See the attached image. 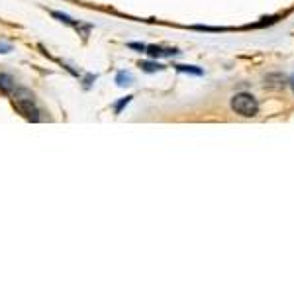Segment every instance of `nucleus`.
I'll use <instances>...</instances> for the list:
<instances>
[{"label": "nucleus", "instance_id": "obj_1", "mask_svg": "<svg viewBox=\"0 0 294 294\" xmlns=\"http://www.w3.org/2000/svg\"><path fill=\"white\" fill-rule=\"evenodd\" d=\"M14 106L20 110V114L24 116V118H28L29 122H39L41 120V112H39V108H37V104H35V100H33V94H29L26 88H22V90H16L14 92Z\"/></svg>", "mask_w": 294, "mask_h": 294}, {"label": "nucleus", "instance_id": "obj_2", "mask_svg": "<svg viewBox=\"0 0 294 294\" xmlns=\"http://www.w3.org/2000/svg\"><path fill=\"white\" fill-rule=\"evenodd\" d=\"M232 110L239 116H245V118H253L257 116L259 112V102L253 94L249 92H239L232 98Z\"/></svg>", "mask_w": 294, "mask_h": 294}, {"label": "nucleus", "instance_id": "obj_3", "mask_svg": "<svg viewBox=\"0 0 294 294\" xmlns=\"http://www.w3.org/2000/svg\"><path fill=\"white\" fill-rule=\"evenodd\" d=\"M146 53L151 57H173V55H180L182 51H178L176 47H159V45H147Z\"/></svg>", "mask_w": 294, "mask_h": 294}, {"label": "nucleus", "instance_id": "obj_4", "mask_svg": "<svg viewBox=\"0 0 294 294\" xmlns=\"http://www.w3.org/2000/svg\"><path fill=\"white\" fill-rule=\"evenodd\" d=\"M0 90L6 92V94H10V92L16 90V83H14V79H12L10 75H6V73H0Z\"/></svg>", "mask_w": 294, "mask_h": 294}, {"label": "nucleus", "instance_id": "obj_5", "mask_svg": "<svg viewBox=\"0 0 294 294\" xmlns=\"http://www.w3.org/2000/svg\"><path fill=\"white\" fill-rule=\"evenodd\" d=\"M132 83H134L132 73H128V71H120V73L116 75V85H118V87H130Z\"/></svg>", "mask_w": 294, "mask_h": 294}, {"label": "nucleus", "instance_id": "obj_6", "mask_svg": "<svg viewBox=\"0 0 294 294\" xmlns=\"http://www.w3.org/2000/svg\"><path fill=\"white\" fill-rule=\"evenodd\" d=\"M140 67H142V71H144V73H157V71H163V69H165L163 65L153 63V61H142V63H140Z\"/></svg>", "mask_w": 294, "mask_h": 294}, {"label": "nucleus", "instance_id": "obj_7", "mask_svg": "<svg viewBox=\"0 0 294 294\" xmlns=\"http://www.w3.org/2000/svg\"><path fill=\"white\" fill-rule=\"evenodd\" d=\"M51 16H53V18H57L59 22L67 24V26H75V28L79 26V24H77V20H73L71 16H67V14H63V12H55V10H53V12H51Z\"/></svg>", "mask_w": 294, "mask_h": 294}, {"label": "nucleus", "instance_id": "obj_8", "mask_svg": "<svg viewBox=\"0 0 294 294\" xmlns=\"http://www.w3.org/2000/svg\"><path fill=\"white\" fill-rule=\"evenodd\" d=\"M175 69H176V71H180V73H190V75H202V69H198V67H194V65H175Z\"/></svg>", "mask_w": 294, "mask_h": 294}, {"label": "nucleus", "instance_id": "obj_9", "mask_svg": "<svg viewBox=\"0 0 294 294\" xmlns=\"http://www.w3.org/2000/svg\"><path fill=\"white\" fill-rule=\"evenodd\" d=\"M132 98L134 96H126V98H122V100H118L116 104H114V114H122V110L132 102Z\"/></svg>", "mask_w": 294, "mask_h": 294}, {"label": "nucleus", "instance_id": "obj_10", "mask_svg": "<svg viewBox=\"0 0 294 294\" xmlns=\"http://www.w3.org/2000/svg\"><path fill=\"white\" fill-rule=\"evenodd\" d=\"M128 47L138 49V51H142V53H146V49H147V45H144V43H136V41H130V43H128Z\"/></svg>", "mask_w": 294, "mask_h": 294}, {"label": "nucleus", "instance_id": "obj_11", "mask_svg": "<svg viewBox=\"0 0 294 294\" xmlns=\"http://www.w3.org/2000/svg\"><path fill=\"white\" fill-rule=\"evenodd\" d=\"M12 51V45L8 43H0V53H10Z\"/></svg>", "mask_w": 294, "mask_h": 294}, {"label": "nucleus", "instance_id": "obj_12", "mask_svg": "<svg viewBox=\"0 0 294 294\" xmlns=\"http://www.w3.org/2000/svg\"><path fill=\"white\" fill-rule=\"evenodd\" d=\"M289 85H291V88H293V92H294V75L289 79Z\"/></svg>", "mask_w": 294, "mask_h": 294}]
</instances>
